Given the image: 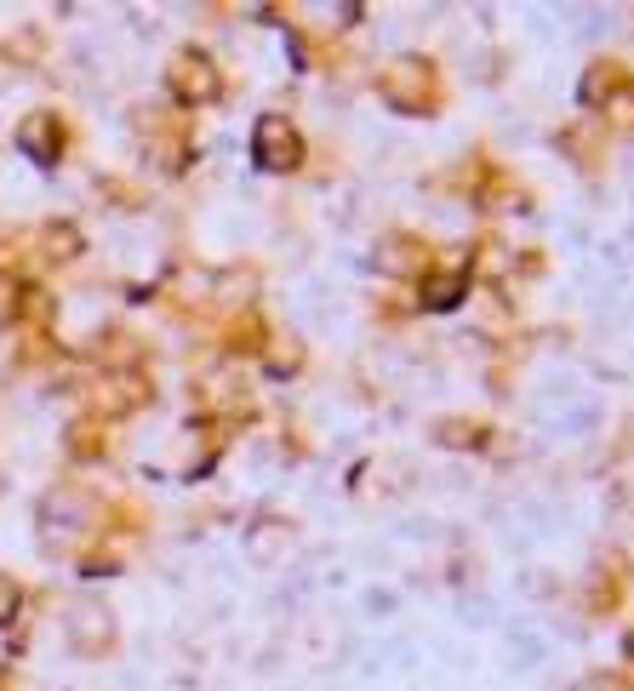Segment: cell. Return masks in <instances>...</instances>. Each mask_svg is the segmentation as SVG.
Returning a JSON list of instances; mask_svg holds the SVG:
<instances>
[{
    "mask_svg": "<svg viewBox=\"0 0 634 691\" xmlns=\"http://www.w3.org/2000/svg\"><path fill=\"white\" fill-rule=\"evenodd\" d=\"M251 143H258V166H269V172H292L297 166V149H303L286 115H263L258 132H251Z\"/></svg>",
    "mask_w": 634,
    "mask_h": 691,
    "instance_id": "obj_1",
    "label": "cell"
},
{
    "mask_svg": "<svg viewBox=\"0 0 634 691\" xmlns=\"http://www.w3.org/2000/svg\"><path fill=\"white\" fill-rule=\"evenodd\" d=\"M17 143H30L35 161H52V155H58V120H52V115L23 120V126H17Z\"/></svg>",
    "mask_w": 634,
    "mask_h": 691,
    "instance_id": "obj_2",
    "label": "cell"
},
{
    "mask_svg": "<svg viewBox=\"0 0 634 691\" xmlns=\"http://www.w3.org/2000/svg\"><path fill=\"white\" fill-rule=\"evenodd\" d=\"M172 81H177V92L184 97H218V74L207 69V58H200V69H189V58L172 69Z\"/></svg>",
    "mask_w": 634,
    "mask_h": 691,
    "instance_id": "obj_3",
    "label": "cell"
},
{
    "mask_svg": "<svg viewBox=\"0 0 634 691\" xmlns=\"http://www.w3.org/2000/svg\"><path fill=\"white\" fill-rule=\"evenodd\" d=\"M12 611H17V583L0 577V618H12Z\"/></svg>",
    "mask_w": 634,
    "mask_h": 691,
    "instance_id": "obj_4",
    "label": "cell"
},
{
    "mask_svg": "<svg viewBox=\"0 0 634 691\" xmlns=\"http://www.w3.org/2000/svg\"><path fill=\"white\" fill-rule=\"evenodd\" d=\"M12 309H17V292L7 286V280H0V320H12Z\"/></svg>",
    "mask_w": 634,
    "mask_h": 691,
    "instance_id": "obj_5",
    "label": "cell"
}]
</instances>
